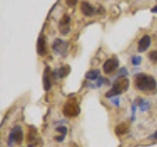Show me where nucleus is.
I'll return each mask as SVG.
<instances>
[{
  "label": "nucleus",
  "instance_id": "f03ea898",
  "mask_svg": "<svg viewBox=\"0 0 157 147\" xmlns=\"http://www.w3.org/2000/svg\"><path fill=\"white\" fill-rule=\"evenodd\" d=\"M128 88H129V80L126 77H121L115 81V83L113 85V87L106 93L105 96L107 98H110L113 96L120 95L124 91L128 90Z\"/></svg>",
  "mask_w": 157,
  "mask_h": 147
},
{
  "label": "nucleus",
  "instance_id": "7ed1b4c3",
  "mask_svg": "<svg viewBox=\"0 0 157 147\" xmlns=\"http://www.w3.org/2000/svg\"><path fill=\"white\" fill-rule=\"evenodd\" d=\"M63 114L68 118L77 117L80 114V107L75 100H69L63 108Z\"/></svg>",
  "mask_w": 157,
  "mask_h": 147
},
{
  "label": "nucleus",
  "instance_id": "6e6552de",
  "mask_svg": "<svg viewBox=\"0 0 157 147\" xmlns=\"http://www.w3.org/2000/svg\"><path fill=\"white\" fill-rule=\"evenodd\" d=\"M81 11L83 15H85V16L91 17L92 15L94 14V8H93L88 2L82 1L81 3Z\"/></svg>",
  "mask_w": 157,
  "mask_h": 147
},
{
  "label": "nucleus",
  "instance_id": "1a4fd4ad",
  "mask_svg": "<svg viewBox=\"0 0 157 147\" xmlns=\"http://www.w3.org/2000/svg\"><path fill=\"white\" fill-rule=\"evenodd\" d=\"M43 87L44 90L48 91L51 88V81H50V69L49 67L45 68V71L43 73Z\"/></svg>",
  "mask_w": 157,
  "mask_h": 147
},
{
  "label": "nucleus",
  "instance_id": "9d476101",
  "mask_svg": "<svg viewBox=\"0 0 157 147\" xmlns=\"http://www.w3.org/2000/svg\"><path fill=\"white\" fill-rule=\"evenodd\" d=\"M37 53L38 55L43 56L46 53V43H45V37L43 36H39L37 39Z\"/></svg>",
  "mask_w": 157,
  "mask_h": 147
},
{
  "label": "nucleus",
  "instance_id": "ddd939ff",
  "mask_svg": "<svg viewBox=\"0 0 157 147\" xmlns=\"http://www.w3.org/2000/svg\"><path fill=\"white\" fill-rule=\"evenodd\" d=\"M128 130H129V125H128L127 123H122L119 126H117L115 129V131L118 135L125 134L128 132Z\"/></svg>",
  "mask_w": 157,
  "mask_h": 147
},
{
  "label": "nucleus",
  "instance_id": "9b49d317",
  "mask_svg": "<svg viewBox=\"0 0 157 147\" xmlns=\"http://www.w3.org/2000/svg\"><path fill=\"white\" fill-rule=\"evenodd\" d=\"M65 42L61 39H56L55 41L53 42V50L55 51L57 54H62L63 52H65L67 45H65Z\"/></svg>",
  "mask_w": 157,
  "mask_h": 147
},
{
  "label": "nucleus",
  "instance_id": "f257e3e1",
  "mask_svg": "<svg viewBox=\"0 0 157 147\" xmlns=\"http://www.w3.org/2000/svg\"><path fill=\"white\" fill-rule=\"evenodd\" d=\"M135 85L140 91H153L156 88V81L153 77L145 74H137L135 77Z\"/></svg>",
  "mask_w": 157,
  "mask_h": 147
},
{
  "label": "nucleus",
  "instance_id": "423d86ee",
  "mask_svg": "<svg viewBox=\"0 0 157 147\" xmlns=\"http://www.w3.org/2000/svg\"><path fill=\"white\" fill-rule=\"evenodd\" d=\"M70 22H71V18L68 14H65L61 18L60 23H59V29H60V32L63 36H66L70 32Z\"/></svg>",
  "mask_w": 157,
  "mask_h": 147
},
{
  "label": "nucleus",
  "instance_id": "a211bd4d",
  "mask_svg": "<svg viewBox=\"0 0 157 147\" xmlns=\"http://www.w3.org/2000/svg\"><path fill=\"white\" fill-rule=\"evenodd\" d=\"M148 107H149V104L148 103H144V101H141L140 102V109L142 111H145L148 109Z\"/></svg>",
  "mask_w": 157,
  "mask_h": 147
},
{
  "label": "nucleus",
  "instance_id": "6ab92c4d",
  "mask_svg": "<svg viewBox=\"0 0 157 147\" xmlns=\"http://www.w3.org/2000/svg\"><path fill=\"white\" fill-rule=\"evenodd\" d=\"M65 2L68 6H75L78 3V0H65Z\"/></svg>",
  "mask_w": 157,
  "mask_h": 147
},
{
  "label": "nucleus",
  "instance_id": "f3484780",
  "mask_svg": "<svg viewBox=\"0 0 157 147\" xmlns=\"http://www.w3.org/2000/svg\"><path fill=\"white\" fill-rule=\"evenodd\" d=\"M148 58L152 62H157V51L154 50V51H151L149 54H148Z\"/></svg>",
  "mask_w": 157,
  "mask_h": 147
},
{
  "label": "nucleus",
  "instance_id": "4be33fe9",
  "mask_svg": "<svg viewBox=\"0 0 157 147\" xmlns=\"http://www.w3.org/2000/svg\"><path fill=\"white\" fill-rule=\"evenodd\" d=\"M151 12L152 13H157V6H155L154 8H152L151 9Z\"/></svg>",
  "mask_w": 157,
  "mask_h": 147
},
{
  "label": "nucleus",
  "instance_id": "0eeeda50",
  "mask_svg": "<svg viewBox=\"0 0 157 147\" xmlns=\"http://www.w3.org/2000/svg\"><path fill=\"white\" fill-rule=\"evenodd\" d=\"M150 44H151V37L149 36H147V34H145V36H144L140 39L137 50H139V52H141V53L144 52L149 48Z\"/></svg>",
  "mask_w": 157,
  "mask_h": 147
},
{
  "label": "nucleus",
  "instance_id": "4468645a",
  "mask_svg": "<svg viewBox=\"0 0 157 147\" xmlns=\"http://www.w3.org/2000/svg\"><path fill=\"white\" fill-rule=\"evenodd\" d=\"M56 131L60 132V134H61V136H56V137H55V139H56L58 142L63 141L64 138H65L66 134H67V127H66V126H58V127H56Z\"/></svg>",
  "mask_w": 157,
  "mask_h": 147
},
{
  "label": "nucleus",
  "instance_id": "2eb2a0df",
  "mask_svg": "<svg viewBox=\"0 0 157 147\" xmlns=\"http://www.w3.org/2000/svg\"><path fill=\"white\" fill-rule=\"evenodd\" d=\"M99 70H91V71H88L86 74V77L87 80H90V81H95L99 77Z\"/></svg>",
  "mask_w": 157,
  "mask_h": 147
},
{
  "label": "nucleus",
  "instance_id": "412c9836",
  "mask_svg": "<svg viewBox=\"0 0 157 147\" xmlns=\"http://www.w3.org/2000/svg\"><path fill=\"white\" fill-rule=\"evenodd\" d=\"M101 83H103V78L102 77H100L99 80H98V81H97V86H101Z\"/></svg>",
  "mask_w": 157,
  "mask_h": 147
},
{
  "label": "nucleus",
  "instance_id": "20e7f679",
  "mask_svg": "<svg viewBox=\"0 0 157 147\" xmlns=\"http://www.w3.org/2000/svg\"><path fill=\"white\" fill-rule=\"evenodd\" d=\"M23 141V130L20 126H14L12 131L10 132L9 139H8V144L12 146L13 143L16 144H21Z\"/></svg>",
  "mask_w": 157,
  "mask_h": 147
},
{
  "label": "nucleus",
  "instance_id": "dca6fc26",
  "mask_svg": "<svg viewBox=\"0 0 157 147\" xmlns=\"http://www.w3.org/2000/svg\"><path fill=\"white\" fill-rule=\"evenodd\" d=\"M132 65L139 66L141 63V57L140 56H134L132 58Z\"/></svg>",
  "mask_w": 157,
  "mask_h": 147
},
{
  "label": "nucleus",
  "instance_id": "aec40b11",
  "mask_svg": "<svg viewBox=\"0 0 157 147\" xmlns=\"http://www.w3.org/2000/svg\"><path fill=\"white\" fill-rule=\"evenodd\" d=\"M121 74H123V77H126L127 75H128V72H127V70L125 68H122L121 69V71H120V73H119V76L121 75Z\"/></svg>",
  "mask_w": 157,
  "mask_h": 147
},
{
  "label": "nucleus",
  "instance_id": "f8f14e48",
  "mask_svg": "<svg viewBox=\"0 0 157 147\" xmlns=\"http://www.w3.org/2000/svg\"><path fill=\"white\" fill-rule=\"evenodd\" d=\"M69 73H70V67L68 65H65V66L61 67L58 71L54 72L53 76H54V77H65L66 76L69 75Z\"/></svg>",
  "mask_w": 157,
  "mask_h": 147
},
{
  "label": "nucleus",
  "instance_id": "39448f33",
  "mask_svg": "<svg viewBox=\"0 0 157 147\" xmlns=\"http://www.w3.org/2000/svg\"><path fill=\"white\" fill-rule=\"evenodd\" d=\"M119 67V61L116 58H110L107 59V60L103 64V72H104L106 75H110L113 72H114L116 69Z\"/></svg>",
  "mask_w": 157,
  "mask_h": 147
},
{
  "label": "nucleus",
  "instance_id": "5701e85b",
  "mask_svg": "<svg viewBox=\"0 0 157 147\" xmlns=\"http://www.w3.org/2000/svg\"><path fill=\"white\" fill-rule=\"evenodd\" d=\"M154 138H155V139H157V130L155 131V134H154Z\"/></svg>",
  "mask_w": 157,
  "mask_h": 147
}]
</instances>
